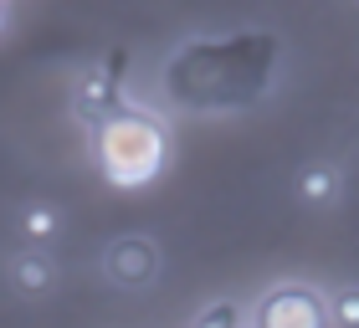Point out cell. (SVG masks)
Returning <instances> with one entry per match:
<instances>
[{"label":"cell","instance_id":"obj_4","mask_svg":"<svg viewBox=\"0 0 359 328\" xmlns=\"http://www.w3.org/2000/svg\"><path fill=\"white\" fill-rule=\"evenodd\" d=\"M11 287L21 292V298H46V292L57 287L52 257H46L41 246H26V252H15V257H11Z\"/></svg>","mask_w":359,"mask_h":328},{"label":"cell","instance_id":"obj_7","mask_svg":"<svg viewBox=\"0 0 359 328\" xmlns=\"http://www.w3.org/2000/svg\"><path fill=\"white\" fill-rule=\"evenodd\" d=\"M329 318H334L339 328H359V287H339V292H334Z\"/></svg>","mask_w":359,"mask_h":328},{"label":"cell","instance_id":"obj_5","mask_svg":"<svg viewBox=\"0 0 359 328\" xmlns=\"http://www.w3.org/2000/svg\"><path fill=\"white\" fill-rule=\"evenodd\" d=\"M298 200L313 205V210L339 200V170H334V164H308V170L298 175Z\"/></svg>","mask_w":359,"mask_h":328},{"label":"cell","instance_id":"obj_2","mask_svg":"<svg viewBox=\"0 0 359 328\" xmlns=\"http://www.w3.org/2000/svg\"><path fill=\"white\" fill-rule=\"evenodd\" d=\"M257 323H262V328H323V323H329V303H323L313 287L287 282V287H272L262 298Z\"/></svg>","mask_w":359,"mask_h":328},{"label":"cell","instance_id":"obj_8","mask_svg":"<svg viewBox=\"0 0 359 328\" xmlns=\"http://www.w3.org/2000/svg\"><path fill=\"white\" fill-rule=\"evenodd\" d=\"M236 323H241L236 303H216V308H201V313H195V328H236Z\"/></svg>","mask_w":359,"mask_h":328},{"label":"cell","instance_id":"obj_9","mask_svg":"<svg viewBox=\"0 0 359 328\" xmlns=\"http://www.w3.org/2000/svg\"><path fill=\"white\" fill-rule=\"evenodd\" d=\"M0 36H6V0H0Z\"/></svg>","mask_w":359,"mask_h":328},{"label":"cell","instance_id":"obj_3","mask_svg":"<svg viewBox=\"0 0 359 328\" xmlns=\"http://www.w3.org/2000/svg\"><path fill=\"white\" fill-rule=\"evenodd\" d=\"M103 272L113 287H128V292H144L159 277V246L149 236H118L103 257Z\"/></svg>","mask_w":359,"mask_h":328},{"label":"cell","instance_id":"obj_6","mask_svg":"<svg viewBox=\"0 0 359 328\" xmlns=\"http://www.w3.org/2000/svg\"><path fill=\"white\" fill-rule=\"evenodd\" d=\"M57 231H62L57 205H46V200L21 205V236H26L31 246H52V241H57Z\"/></svg>","mask_w":359,"mask_h":328},{"label":"cell","instance_id":"obj_1","mask_svg":"<svg viewBox=\"0 0 359 328\" xmlns=\"http://www.w3.org/2000/svg\"><path fill=\"white\" fill-rule=\"evenodd\" d=\"M93 159L113 190H144L170 159V139L149 113H108L93 123Z\"/></svg>","mask_w":359,"mask_h":328}]
</instances>
